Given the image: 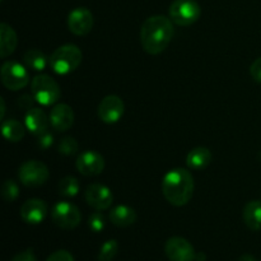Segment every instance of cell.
<instances>
[{
	"label": "cell",
	"mask_w": 261,
	"mask_h": 261,
	"mask_svg": "<svg viewBox=\"0 0 261 261\" xmlns=\"http://www.w3.org/2000/svg\"><path fill=\"white\" fill-rule=\"evenodd\" d=\"M172 20L163 15H153L145 19L140 28V42L150 55L163 53L173 37Z\"/></svg>",
	"instance_id": "obj_1"
},
{
	"label": "cell",
	"mask_w": 261,
	"mask_h": 261,
	"mask_svg": "<svg viewBox=\"0 0 261 261\" xmlns=\"http://www.w3.org/2000/svg\"><path fill=\"white\" fill-rule=\"evenodd\" d=\"M193 175L184 168L168 171L162 180V193L166 200L175 206H184L194 195Z\"/></svg>",
	"instance_id": "obj_2"
},
{
	"label": "cell",
	"mask_w": 261,
	"mask_h": 261,
	"mask_svg": "<svg viewBox=\"0 0 261 261\" xmlns=\"http://www.w3.org/2000/svg\"><path fill=\"white\" fill-rule=\"evenodd\" d=\"M83 60L81 48L75 45H64L56 48L50 56V66L59 75H68L78 69Z\"/></svg>",
	"instance_id": "obj_3"
},
{
	"label": "cell",
	"mask_w": 261,
	"mask_h": 261,
	"mask_svg": "<svg viewBox=\"0 0 261 261\" xmlns=\"http://www.w3.org/2000/svg\"><path fill=\"white\" fill-rule=\"evenodd\" d=\"M32 94L33 98L38 102V103L43 105V106H51L55 105L56 102L60 99L61 89L60 86L55 79L51 78L47 74H41V75H36L32 79Z\"/></svg>",
	"instance_id": "obj_4"
},
{
	"label": "cell",
	"mask_w": 261,
	"mask_h": 261,
	"mask_svg": "<svg viewBox=\"0 0 261 261\" xmlns=\"http://www.w3.org/2000/svg\"><path fill=\"white\" fill-rule=\"evenodd\" d=\"M0 75L5 88L10 91H19L30 83V74L27 69L18 61H5L0 69Z\"/></svg>",
	"instance_id": "obj_5"
},
{
	"label": "cell",
	"mask_w": 261,
	"mask_h": 261,
	"mask_svg": "<svg viewBox=\"0 0 261 261\" xmlns=\"http://www.w3.org/2000/svg\"><path fill=\"white\" fill-rule=\"evenodd\" d=\"M18 176H19L20 182L27 188H38L47 182L50 172L45 163L31 160L20 165Z\"/></svg>",
	"instance_id": "obj_6"
},
{
	"label": "cell",
	"mask_w": 261,
	"mask_h": 261,
	"mask_svg": "<svg viewBox=\"0 0 261 261\" xmlns=\"http://www.w3.org/2000/svg\"><path fill=\"white\" fill-rule=\"evenodd\" d=\"M201 9L194 0H175L170 7V18L182 27L194 24L200 18Z\"/></svg>",
	"instance_id": "obj_7"
},
{
	"label": "cell",
	"mask_w": 261,
	"mask_h": 261,
	"mask_svg": "<svg viewBox=\"0 0 261 261\" xmlns=\"http://www.w3.org/2000/svg\"><path fill=\"white\" fill-rule=\"evenodd\" d=\"M53 222L61 229H74L82 221V214L74 204L68 201H59L51 212Z\"/></svg>",
	"instance_id": "obj_8"
},
{
	"label": "cell",
	"mask_w": 261,
	"mask_h": 261,
	"mask_svg": "<svg viewBox=\"0 0 261 261\" xmlns=\"http://www.w3.org/2000/svg\"><path fill=\"white\" fill-rule=\"evenodd\" d=\"M165 252L170 261H194L196 252L193 245L184 237H171L165 245Z\"/></svg>",
	"instance_id": "obj_9"
},
{
	"label": "cell",
	"mask_w": 261,
	"mask_h": 261,
	"mask_svg": "<svg viewBox=\"0 0 261 261\" xmlns=\"http://www.w3.org/2000/svg\"><path fill=\"white\" fill-rule=\"evenodd\" d=\"M94 24L93 14L87 8H75L69 13L68 27L71 33L76 36H86L92 31Z\"/></svg>",
	"instance_id": "obj_10"
},
{
	"label": "cell",
	"mask_w": 261,
	"mask_h": 261,
	"mask_svg": "<svg viewBox=\"0 0 261 261\" xmlns=\"http://www.w3.org/2000/svg\"><path fill=\"white\" fill-rule=\"evenodd\" d=\"M84 198L89 206L99 212L109 209L114 201V195H112L111 190L101 184L89 185L84 193Z\"/></svg>",
	"instance_id": "obj_11"
},
{
	"label": "cell",
	"mask_w": 261,
	"mask_h": 261,
	"mask_svg": "<svg viewBox=\"0 0 261 261\" xmlns=\"http://www.w3.org/2000/svg\"><path fill=\"white\" fill-rule=\"evenodd\" d=\"M125 105L119 96L110 94L101 101L98 106V117L106 124H115L124 115Z\"/></svg>",
	"instance_id": "obj_12"
},
{
	"label": "cell",
	"mask_w": 261,
	"mask_h": 261,
	"mask_svg": "<svg viewBox=\"0 0 261 261\" xmlns=\"http://www.w3.org/2000/svg\"><path fill=\"white\" fill-rule=\"evenodd\" d=\"M105 168V160L94 150H86L76 160V170L87 177L98 176Z\"/></svg>",
	"instance_id": "obj_13"
},
{
	"label": "cell",
	"mask_w": 261,
	"mask_h": 261,
	"mask_svg": "<svg viewBox=\"0 0 261 261\" xmlns=\"http://www.w3.org/2000/svg\"><path fill=\"white\" fill-rule=\"evenodd\" d=\"M47 204L41 199H30L20 208V217L28 224H40L47 216Z\"/></svg>",
	"instance_id": "obj_14"
},
{
	"label": "cell",
	"mask_w": 261,
	"mask_h": 261,
	"mask_svg": "<svg viewBox=\"0 0 261 261\" xmlns=\"http://www.w3.org/2000/svg\"><path fill=\"white\" fill-rule=\"evenodd\" d=\"M50 124L56 132H66L74 124V112L70 106L59 103L51 110Z\"/></svg>",
	"instance_id": "obj_15"
},
{
	"label": "cell",
	"mask_w": 261,
	"mask_h": 261,
	"mask_svg": "<svg viewBox=\"0 0 261 261\" xmlns=\"http://www.w3.org/2000/svg\"><path fill=\"white\" fill-rule=\"evenodd\" d=\"M25 127L30 130L32 134L40 135L42 133L47 132L48 122L50 120L47 119L45 112L41 109H30L25 114Z\"/></svg>",
	"instance_id": "obj_16"
},
{
	"label": "cell",
	"mask_w": 261,
	"mask_h": 261,
	"mask_svg": "<svg viewBox=\"0 0 261 261\" xmlns=\"http://www.w3.org/2000/svg\"><path fill=\"white\" fill-rule=\"evenodd\" d=\"M18 37L15 31L7 23L0 24V56L7 58L17 48Z\"/></svg>",
	"instance_id": "obj_17"
},
{
	"label": "cell",
	"mask_w": 261,
	"mask_h": 261,
	"mask_svg": "<svg viewBox=\"0 0 261 261\" xmlns=\"http://www.w3.org/2000/svg\"><path fill=\"white\" fill-rule=\"evenodd\" d=\"M110 221L114 226L125 228V227H129L135 223L137 213L134 209L127 205H117L110 212Z\"/></svg>",
	"instance_id": "obj_18"
},
{
	"label": "cell",
	"mask_w": 261,
	"mask_h": 261,
	"mask_svg": "<svg viewBox=\"0 0 261 261\" xmlns=\"http://www.w3.org/2000/svg\"><path fill=\"white\" fill-rule=\"evenodd\" d=\"M212 162V153L208 148L198 147L190 150L186 157V165L190 170L200 171L208 167Z\"/></svg>",
	"instance_id": "obj_19"
},
{
	"label": "cell",
	"mask_w": 261,
	"mask_h": 261,
	"mask_svg": "<svg viewBox=\"0 0 261 261\" xmlns=\"http://www.w3.org/2000/svg\"><path fill=\"white\" fill-rule=\"evenodd\" d=\"M244 222L251 231H260L261 229V201L252 200L245 205Z\"/></svg>",
	"instance_id": "obj_20"
},
{
	"label": "cell",
	"mask_w": 261,
	"mask_h": 261,
	"mask_svg": "<svg viewBox=\"0 0 261 261\" xmlns=\"http://www.w3.org/2000/svg\"><path fill=\"white\" fill-rule=\"evenodd\" d=\"M23 61L28 68L36 71L45 70L46 66L50 65V58H47L42 51L37 50V48H31V50L25 51V54L23 55Z\"/></svg>",
	"instance_id": "obj_21"
},
{
	"label": "cell",
	"mask_w": 261,
	"mask_h": 261,
	"mask_svg": "<svg viewBox=\"0 0 261 261\" xmlns=\"http://www.w3.org/2000/svg\"><path fill=\"white\" fill-rule=\"evenodd\" d=\"M2 130L5 139L13 143L20 142L24 138L25 134L24 126L19 121H17V120H7V121H3Z\"/></svg>",
	"instance_id": "obj_22"
},
{
	"label": "cell",
	"mask_w": 261,
	"mask_h": 261,
	"mask_svg": "<svg viewBox=\"0 0 261 261\" xmlns=\"http://www.w3.org/2000/svg\"><path fill=\"white\" fill-rule=\"evenodd\" d=\"M59 193L65 198H74L79 193V182L73 176H66L59 182Z\"/></svg>",
	"instance_id": "obj_23"
},
{
	"label": "cell",
	"mask_w": 261,
	"mask_h": 261,
	"mask_svg": "<svg viewBox=\"0 0 261 261\" xmlns=\"http://www.w3.org/2000/svg\"><path fill=\"white\" fill-rule=\"evenodd\" d=\"M119 252V244L116 240H109L101 246L98 261H112Z\"/></svg>",
	"instance_id": "obj_24"
},
{
	"label": "cell",
	"mask_w": 261,
	"mask_h": 261,
	"mask_svg": "<svg viewBox=\"0 0 261 261\" xmlns=\"http://www.w3.org/2000/svg\"><path fill=\"white\" fill-rule=\"evenodd\" d=\"M2 196L7 203H13L19 196V188L13 180H7L2 186Z\"/></svg>",
	"instance_id": "obj_25"
},
{
	"label": "cell",
	"mask_w": 261,
	"mask_h": 261,
	"mask_svg": "<svg viewBox=\"0 0 261 261\" xmlns=\"http://www.w3.org/2000/svg\"><path fill=\"white\" fill-rule=\"evenodd\" d=\"M59 152L64 155H74L78 152V142L71 137H65L59 143Z\"/></svg>",
	"instance_id": "obj_26"
},
{
	"label": "cell",
	"mask_w": 261,
	"mask_h": 261,
	"mask_svg": "<svg viewBox=\"0 0 261 261\" xmlns=\"http://www.w3.org/2000/svg\"><path fill=\"white\" fill-rule=\"evenodd\" d=\"M88 226L92 231L97 232V233L101 231H103L105 226H106L103 214H102L99 211L94 212L93 214H91V216H89V219H88Z\"/></svg>",
	"instance_id": "obj_27"
},
{
	"label": "cell",
	"mask_w": 261,
	"mask_h": 261,
	"mask_svg": "<svg viewBox=\"0 0 261 261\" xmlns=\"http://www.w3.org/2000/svg\"><path fill=\"white\" fill-rule=\"evenodd\" d=\"M46 261H74V257L66 250H58L54 254H51Z\"/></svg>",
	"instance_id": "obj_28"
},
{
	"label": "cell",
	"mask_w": 261,
	"mask_h": 261,
	"mask_svg": "<svg viewBox=\"0 0 261 261\" xmlns=\"http://www.w3.org/2000/svg\"><path fill=\"white\" fill-rule=\"evenodd\" d=\"M37 138H38V140H37L38 147L42 148V149H47V148H50L51 145H53L54 135L51 134V133L45 132V133H42V134L37 135Z\"/></svg>",
	"instance_id": "obj_29"
},
{
	"label": "cell",
	"mask_w": 261,
	"mask_h": 261,
	"mask_svg": "<svg viewBox=\"0 0 261 261\" xmlns=\"http://www.w3.org/2000/svg\"><path fill=\"white\" fill-rule=\"evenodd\" d=\"M250 74L254 78V81H256L257 83H261V58L256 59L251 64V66H250Z\"/></svg>",
	"instance_id": "obj_30"
},
{
	"label": "cell",
	"mask_w": 261,
	"mask_h": 261,
	"mask_svg": "<svg viewBox=\"0 0 261 261\" xmlns=\"http://www.w3.org/2000/svg\"><path fill=\"white\" fill-rule=\"evenodd\" d=\"M10 261H37L36 259L35 254H33V251L31 249L28 250H24V251L19 252V254L15 255L14 257H13Z\"/></svg>",
	"instance_id": "obj_31"
},
{
	"label": "cell",
	"mask_w": 261,
	"mask_h": 261,
	"mask_svg": "<svg viewBox=\"0 0 261 261\" xmlns=\"http://www.w3.org/2000/svg\"><path fill=\"white\" fill-rule=\"evenodd\" d=\"M239 261H257V260L255 259V256H252V255L245 254V255H242L241 257H240Z\"/></svg>",
	"instance_id": "obj_32"
},
{
	"label": "cell",
	"mask_w": 261,
	"mask_h": 261,
	"mask_svg": "<svg viewBox=\"0 0 261 261\" xmlns=\"http://www.w3.org/2000/svg\"><path fill=\"white\" fill-rule=\"evenodd\" d=\"M0 105H2V112H0V119H4V115H5V102H4V98H0Z\"/></svg>",
	"instance_id": "obj_33"
},
{
	"label": "cell",
	"mask_w": 261,
	"mask_h": 261,
	"mask_svg": "<svg viewBox=\"0 0 261 261\" xmlns=\"http://www.w3.org/2000/svg\"><path fill=\"white\" fill-rule=\"evenodd\" d=\"M195 260L196 261H205V254H203V252H199V254H196Z\"/></svg>",
	"instance_id": "obj_34"
},
{
	"label": "cell",
	"mask_w": 261,
	"mask_h": 261,
	"mask_svg": "<svg viewBox=\"0 0 261 261\" xmlns=\"http://www.w3.org/2000/svg\"><path fill=\"white\" fill-rule=\"evenodd\" d=\"M260 157H261V154H260Z\"/></svg>",
	"instance_id": "obj_35"
}]
</instances>
